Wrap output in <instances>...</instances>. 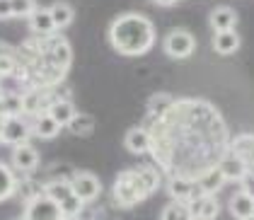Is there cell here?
Segmentation results:
<instances>
[{
	"instance_id": "1",
	"label": "cell",
	"mask_w": 254,
	"mask_h": 220,
	"mask_svg": "<svg viewBox=\"0 0 254 220\" xmlns=\"http://www.w3.org/2000/svg\"><path fill=\"white\" fill-rule=\"evenodd\" d=\"M109 44L121 56H143L155 44V27L145 15L126 12L109 24Z\"/></svg>"
},
{
	"instance_id": "2",
	"label": "cell",
	"mask_w": 254,
	"mask_h": 220,
	"mask_svg": "<svg viewBox=\"0 0 254 220\" xmlns=\"http://www.w3.org/2000/svg\"><path fill=\"white\" fill-rule=\"evenodd\" d=\"M148 196H150V194L145 191L138 169H124L117 177V181H114V199H117V203L124 206V208H131V206L140 203V201L148 199Z\"/></svg>"
},
{
	"instance_id": "3",
	"label": "cell",
	"mask_w": 254,
	"mask_h": 220,
	"mask_svg": "<svg viewBox=\"0 0 254 220\" xmlns=\"http://www.w3.org/2000/svg\"><path fill=\"white\" fill-rule=\"evenodd\" d=\"M196 49V39L189 34V32H184V29H175V32H170L167 34V39H165V54L170 56V58H189L191 54H194Z\"/></svg>"
},
{
	"instance_id": "4",
	"label": "cell",
	"mask_w": 254,
	"mask_h": 220,
	"mask_svg": "<svg viewBox=\"0 0 254 220\" xmlns=\"http://www.w3.org/2000/svg\"><path fill=\"white\" fill-rule=\"evenodd\" d=\"M61 218V208L56 201H51L49 196H37V199L27 201L24 216L22 220H59Z\"/></svg>"
},
{
	"instance_id": "5",
	"label": "cell",
	"mask_w": 254,
	"mask_h": 220,
	"mask_svg": "<svg viewBox=\"0 0 254 220\" xmlns=\"http://www.w3.org/2000/svg\"><path fill=\"white\" fill-rule=\"evenodd\" d=\"M70 186H73V194L80 196L85 203L97 199L99 191H102V181H99L95 174H90V172H78V174L70 179Z\"/></svg>"
},
{
	"instance_id": "6",
	"label": "cell",
	"mask_w": 254,
	"mask_h": 220,
	"mask_svg": "<svg viewBox=\"0 0 254 220\" xmlns=\"http://www.w3.org/2000/svg\"><path fill=\"white\" fill-rule=\"evenodd\" d=\"M29 133H32V128L27 126L24 119H20V116H5V121H2V143L20 145V143H27Z\"/></svg>"
},
{
	"instance_id": "7",
	"label": "cell",
	"mask_w": 254,
	"mask_h": 220,
	"mask_svg": "<svg viewBox=\"0 0 254 220\" xmlns=\"http://www.w3.org/2000/svg\"><path fill=\"white\" fill-rule=\"evenodd\" d=\"M215 167L220 169V174H223V179L225 181H242L245 179V174L250 172V165L242 160V158H237L235 153L223 155L220 162H218Z\"/></svg>"
},
{
	"instance_id": "8",
	"label": "cell",
	"mask_w": 254,
	"mask_h": 220,
	"mask_svg": "<svg viewBox=\"0 0 254 220\" xmlns=\"http://www.w3.org/2000/svg\"><path fill=\"white\" fill-rule=\"evenodd\" d=\"M187 206L191 211V218H201V220H215L218 211H220L215 196H211V194H196Z\"/></svg>"
},
{
	"instance_id": "9",
	"label": "cell",
	"mask_w": 254,
	"mask_h": 220,
	"mask_svg": "<svg viewBox=\"0 0 254 220\" xmlns=\"http://www.w3.org/2000/svg\"><path fill=\"white\" fill-rule=\"evenodd\" d=\"M39 165V153L37 148H32L29 143H20L12 150V167L17 172H34Z\"/></svg>"
},
{
	"instance_id": "10",
	"label": "cell",
	"mask_w": 254,
	"mask_h": 220,
	"mask_svg": "<svg viewBox=\"0 0 254 220\" xmlns=\"http://www.w3.org/2000/svg\"><path fill=\"white\" fill-rule=\"evenodd\" d=\"M167 191H170L172 201H182V203H189L196 194H201L194 179H189V177H179V174L167 181Z\"/></svg>"
},
{
	"instance_id": "11",
	"label": "cell",
	"mask_w": 254,
	"mask_h": 220,
	"mask_svg": "<svg viewBox=\"0 0 254 220\" xmlns=\"http://www.w3.org/2000/svg\"><path fill=\"white\" fill-rule=\"evenodd\" d=\"M126 148L133 153V155H143V153H148L150 148H153V136H150V131L148 128H131L128 133H126Z\"/></svg>"
},
{
	"instance_id": "12",
	"label": "cell",
	"mask_w": 254,
	"mask_h": 220,
	"mask_svg": "<svg viewBox=\"0 0 254 220\" xmlns=\"http://www.w3.org/2000/svg\"><path fill=\"white\" fill-rule=\"evenodd\" d=\"M223 174H220V169L218 167H211V169H206V172H201L198 177H196V186H198V191L201 194H218L220 189H223Z\"/></svg>"
},
{
	"instance_id": "13",
	"label": "cell",
	"mask_w": 254,
	"mask_h": 220,
	"mask_svg": "<svg viewBox=\"0 0 254 220\" xmlns=\"http://www.w3.org/2000/svg\"><path fill=\"white\" fill-rule=\"evenodd\" d=\"M240 49V34L235 29H228V32H215L213 37V51L220 54V56H228V54H235Z\"/></svg>"
},
{
	"instance_id": "14",
	"label": "cell",
	"mask_w": 254,
	"mask_h": 220,
	"mask_svg": "<svg viewBox=\"0 0 254 220\" xmlns=\"http://www.w3.org/2000/svg\"><path fill=\"white\" fill-rule=\"evenodd\" d=\"M228 208H230V213L237 220H245V218H250V216H254V199L247 191H237L233 199H230Z\"/></svg>"
},
{
	"instance_id": "15",
	"label": "cell",
	"mask_w": 254,
	"mask_h": 220,
	"mask_svg": "<svg viewBox=\"0 0 254 220\" xmlns=\"http://www.w3.org/2000/svg\"><path fill=\"white\" fill-rule=\"evenodd\" d=\"M63 128L61 123H56V121L51 119L46 111H41V114H37V119H34V126H32V133L34 136H39V138L44 140H51L59 136V131Z\"/></svg>"
},
{
	"instance_id": "16",
	"label": "cell",
	"mask_w": 254,
	"mask_h": 220,
	"mask_svg": "<svg viewBox=\"0 0 254 220\" xmlns=\"http://www.w3.org/2000/svg\"><path fill=\"white\" fill-rule=\"evenodd\" d=\"M46 114L61 126H68V121L75 116V107L70 100H56L46 107Z\"/></svg>"
},
{
	"instance_id": "17",
	"label": "cell",
	"mask_w": 254,
	"mask_h": 220,
	"mask_svg": "<svg viewBox=\"0 0 254 220\" xmlns=\"http://www.w3.org/2000/svg\"><path fill=\"white\" fill-rule=\"evenodd\" d=\"M29 29L34 34H54L56 32V24L51 20V12L44 10V7H37L32 15H29Z\"/></svg>"
},
{
	"instance_id": "18",
	"label": "cell",
	"mask_w": 254,
	"mask_h": 220,
	"mask_svg": "<svg viewBox=\"0 0 254 220\" xmlns=\"http://www.w3.org/2000/svg\"><path fill=\"white\" fill-rule=\"evenodd\" d=\"M237 24V15H235L233 7H215L211 12V27L213 32H228V29H235Z\"/></svg>"
},
{
	"instance_id": "19",
	"label": "cell",
	"mask_w": 254,
	"mask_h": 220,
	"mask_svg": "<svg viewBox=\"0 0 254 220\" xmlns=\"http://www.w3.org/2000/svg\"><path fill=\"white\" fill-rule=\"evenodd\" d=\"M230 153H235L237 158L247 162V165H254V133H242L230 143Z\"/></svg>"
},
{
	"instance_id": "20",
	"label": "cell",
	"mask_w": 254,
	"mask_h": 220,
	"mask_svg": "<svg viewBox=\"0 0 254 220\" xmlns=\"http://www.w3.org/2000/svg\"><path fill=\"white\" fill-rule=\"evenodd\" d=\"M70 194H73V186H70V181L68 179H54V181H49V184L44 186V196H49V199L56 201V203L65 201Z\"/></svg>"
},
{
	"instance_id": "21",
	"label": "cell",
	"mask_w": 254,
	"mask_h": 220,
	"mask_svg": "<svg viewBox=\"0 0 254 220\" xmlns=\"http://www.w3.org/2000/svg\"><path fill=\"white\" fill-rule=\"evenodd\" d=\"M49 12H51V20L56 24V29H63V27H68L70 22H73V7L68 5V2H54L51 7H49Z\"/></svg>"
},
{
	"instance_id": "22",
	"label": "cell",
	"mask_w": 254,
	"mask_h": 220,
	"mask_svg": "<svg viewBox=\"0 0 254 220\" xmlns=\"http://www.w3.org/2000/svg\"><path fill=\"white\" fill-rule=\"evenodd\" d=\"M68 131H70L73 136H90V133L95 131V119L87 116V114H78V111H75V116L68 121Z\"/></svg>"
},
{
	"instance_id": "23",
	"label": "cell",
	"mask_w": 254,
	"mask_h": 220,
	"mask_svg": "<svg viewBox=\"0 0 254 220\" xmlns=\"http://www.w3.org/2000/svg\"><path fill=\"white\" fill-rule=\"evenodd\" d=\"M15 189H17V181H15L12 169H10L7 165L0 162V201L10 199V196L15 194Z\"/></svg>"
},
{
	"instance_id": "24",
	"label": "cell",
	"mask_w": 254,
	"mask_h": 220,
	"mask_svg": "<svg viewBox=\"0 0 254 220\" xmlns=\"http://www.w3.org/2000/svg\"><path fill=\"white\" fill-rule=\"evenodd\" d=\"M160 220H191V211H189V206H187V203H182V201H172L170 206H165V208H162Z\"/></svg>"
},
{
	"instance_id": "25",
	"label": "cell",
	"mask_w": 254,
	"mask_h": 220,
	"mask_svg": "<svg viewBox=\"0 0 254 220\" xmlns=\"http://www.w3.org/2000/svg\"><path fill=\"white\" fill-rule=\"evenodd\" d=\"M172 107H175V102H172L170 95H155L148 104V111H150L153 119H165V111L172 109Z\"/></svg>"
},
{
	"instance_id": "26",
	"label": "cell",
	"mask_w": 254,
	"mask_h": 220,
	"mask_svg": "<svg viewBox=\"0 0 254 220\" xmlns=\"http://www.w3.org/2000/svg\"><path fill=\"white\" fill-rule=\"evenodd\" d=\"M0 104H2V114L5 116H20L24 111L22 95H5V97H0Z\"/></svg>"
},
{
	"instance_id": "27",
	"label": "cell",
	"mask_w": 254,
	"mask_h": 220,
	"mask_svg": "<svg viewBox=\"0 0 254 220\" xmlns=\"http://www.w3.org/2000/svg\"><path fill=\"white\" fill-rule=\"evenodd\" d=\"M59 208H61V216H80L82 208H85V201L80 196H75V194H70L65 201H61Z\"/></svg>"
},
{
	"instance_id": "28",
	"label": "cell",
	"mask_w": 254,
	"mask_h": 220,
	"mask_svg": "<svg viewBox=\"0 0 254 220\" xmlns=\"http://www.w3.org/2000/svg\"><path fill=\"white\" fill-rule=\"evenodd\" d=\"M12 17H29L37 10V0H10Z\"/></svg>"
},
{
	"instance_id": "29",
	"label": "cell",
	"mask_w": 254,
	"mask_h": 220,
	"mask_svg": "<svg viewBox=\"0 0 254 220\" xmlns=\"http://www.w3.org/2000/svg\"><path fill=\"white\" fill-rule=\"evenodd\" d=\"M138 174H140V181H143V186H145L148 194H153L157 186H160V174H157L155 169H150V167H140Z\"/></svg>"
},
{
	"instance_id": "30",
	"label": "cell",
	"mask_w": 254,
	"mask_h": 220,
	"mask_svg": "<svg viewBox=\"0 0 254 220\" xmlns=\"http://www.w3.org/2000/svg\"><path fill=\"white\" fill-rule=\"evenodd\" d=\"M41 102H44V95H41V92L22 95V107H24V111H29V114H41Z\"/></svg>"
},
{
	"instance_id": "31",
	"label": "cell",
	"mask_w": 254,
	"mask_h": 220,
	"mask_svg": "<svg viewBox=\"0 0 254 220\" xmlns=\"http://www.w3.org/2000/svg\"><path fill=\"white\" fill-rule=\"evenodd\" d=\"M12 73H15V56L10 49H5V51H0V78L12 75Z\"/></svg>"
},
{
	"instance_id": "32",
	"label": "cell",
	"mask_w": 254,
	"mask_h": 220,
	"mask_svg": "<svg viewBox=\"0 0 254 220\" xmlns=\"http://www.w3.org/2000/svg\"><path fill=\"white\" fill-rule=\"evenodd\" d=\"M242 191H247V194L254 199V172H247V174H245V179H242Z\"/></svg>"
},
{
	"instance_id": "33",
	"label": "cell",
	"mask_w": 254,
	"mask_h": 220,
	"mask_svg": "<svg viewBox=\"0 0 254 220\" xmlns=\"http://www.w3.org/2000/svg\"><path fill=\"white\" fill-rule=\"evenodd\" d=\"M10 17H12L10 0H0V20H10Z\"/></svg>"
},
{
	"instance_id": "34",
	"label": "cell",
	"mask_w": 254,
	"mask_h": 220,
	"mask_svg": "<svg viewBox=\"0 0 254 220\" xmlns=\"http://www.w3.org/2000/svg\"><path fill=\"white\" fill-rule=\"evenodd\" d=\"M157 5H162V7H170V5H175V2H179V0H155Z\"/></svg>"
},
{
	"instance_id": "35",
	"label": "cell",
	"mask_w": 254,
	"mask_h": 220,
	"mask_svg": "<svg viewBox=\"0 0 254 220\" xmlns=\"http://www.w3.org/2000/svg\"><path fill=\"white\" fill-rule=\"evenodd\" d=\"M59 220H80V216H61Z\"/></svg>"
},
{
	"instance_id": "36",
	"label": "cell",
	"mask_w": 254,
	"mask_h": 220,
	"mask_svg": "<svg viewBox=\"0 0 254 220\" xmlns=\"http://www.w3.org/2000/svg\"><path fill=\"white\" fill-rule=\"evenodd\" d=\"M5 49H7V46H5V44H0V51H5Z\"/></svg>"
},
{
	"instance_id": "37",
	"label": "cell",
	"mask_w": 254,
	"mask_h": 220,
	"mask_svg": "<svg viewBox=\"0 0 254 220\" xmlns=\"http://www.w3.org/2000/svg\"><path fill=\"white\" fill-rule=\"evenodd\" d=\"M0 97H2V82H0Z\"/></svg>"
},
{
	"instance_id": "38",
	"label": "cell",
	"mask_w": 254,
	"mask_h": 220,
	"mask_svg": "<svg viewBox=\"0 0 254 220\" xmlns=\"http://www.w3.org/2000/svg\"><path fill=\"white\" fill-rule=\"evenodd\" d=\"M245 220H254V216H250V218H245Z\"/></svg>"
},
{
	"instance_id": "39",
	"label": "cell",
	"mask_w": 254,
	"mask_h": 220,
	"mask_svg": "<svg viewBox=\"0 0 254 220\" xmlns=\"http://www.w3.org/2000/svg\"><path fill=\"white\" fill-rule=\"evenodd\" d=\"M191 220H201V218H191Z\"/></svg>"
}]
</instances>
